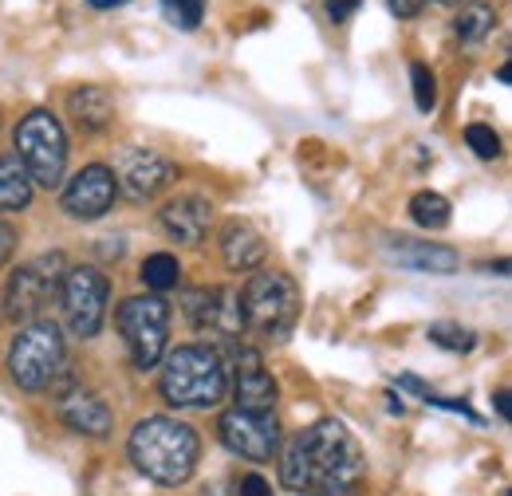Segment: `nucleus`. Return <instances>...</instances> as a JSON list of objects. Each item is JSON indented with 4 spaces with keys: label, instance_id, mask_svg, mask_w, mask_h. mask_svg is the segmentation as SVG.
I'll return each mask as SVG.
<instances>
[{
    "label": "nucleus",
    "instance_id": "1",
    "mask_svg": "<svg viewBox=\"0 0 512 496\" xmlns=\"http://www.w3.org/2000/svg\"><path fill=\"white\" fill-rule=\"evenodd\" d=\"M367 461L343 422L320 418L288 441L280 457V481L296 493L355 496L363 485Z\"/></svg>",
    "mask_w": 512,
    "mask_h": 496
},
{
    "label": "nucleus",
    "instance_id": "2",
    "mask_svg": "<svg viewBox=\"0 0 512 496\" xmlns=\"http://www.w3.org/2000/svg\"><path fill=\"white\" fill-rule=\"evenodd\" d=\"M197 430L178 418H146L130 434V461L154 485H186L197 469Z\"/></svg>",
    "mask_w": 512,
    "mask_h": 496
},
{
    "label": "nucleus",
    "instance_id": "3",
    "mask_svg": "<svg viewBox=\"0 0 512 496\" xmlns=\"http://www.w3.org/2000/svg\"><path fill=\"white\" fill-rule=\"evenodd\" d=\"M229 390V367L217 347L186 343L170 355H162V398L182 410L217 406Z\"/></svg>",
    "mask_w": 512,
    "mask_h": 496
},
{
    "label": "nucleus",
    "instance_id": "4",
    "mask_svg": "<svg viewBox=\"0 0 512 496\" xmlns=\"http://www.w3.org/2000/svg\"><path fill=\"white\" fill-rule=\"evenodd\" d=\"M241 319L260 339L284 343L300 319V288L292 284V276H284V272L253 276L241 292Z\"/></svg>",
    "mask_w": 512,
    "mask_h": 496
},
{
    "label": "nucleus",
    "instance_id": "5",
    "mask_svg": "<svg viewBox=\"0 0 512 496\" xmlns=\"http://www.w3.org/2000/svg\"><path fill=\"white\" fill-rule=\"evenodd\" d=\"M64 367V331L52 319H32L8 347V371L20 390H44Z\"/></svg>",
    "mask_w": 512,
    "mask_h": 496
},
{
    "label": "nucleus",
    "instance_id": "6",
    "mask_svg": "<svg viewBox=\"0 0 512 496\" xmlns=\"http://www.w3.org/2000/svg\"><path fill=\"white\" fill-rule=\"evenodd\" d=\"M16 158L24 162L32 186L56 189L67 174V134L52 111H32L16 126Z\"/></svg>",
    "mask_w": 512,
    "mask_h": 496
},
{
    "label": "nucleus",
    "instance_id": "7",
    "mask_svg": "<svg viewBox=\"0 0 512 496\" xmlns=\"http://www.w3.org/2000/svg\"><path fill=\"white\" fill-rule=\"evenodd\" d=\"M115 323L127 339L130 363L138 371H154L166 355L170 339V304L162 296H130L123 308L115 311Z\"/></svg>",
    "mask_w": 512,
    "mask_h": 496
},
{
    "label": "nucleus",
    "instance_id": "8",
    "mask_svg": "<svg viewBox=\"0 0 512 496\" xmlns=\"http://www.w3.org/2000/svg\"><path fill=\"white\" fill-rule=\"evenodd\" d=\"M64 252H44L28 264H20L8 280V292H4V304L12 319H36L40 311L48 308V300L60 292L64 284Z\"/></svg>",
    "mask_w": 512,
    "mask_h": 496
},
{
    "label": "nucleus",
    "instance_id": "9",
    "mask_svg": "<svg viewBox=\"0 0 512 496\" xmlns=\"http://www.w3.org/2000/svg\"><path fill=\"white\" fill-rule=\"evenodd\" d=\"M107 296L111 284L99 268H71L60 284V304H64L67 327L75 339H95L103 319H107Z\"/></svg>",
    "mask_w": 512,
    "mask_h": 496
},
{
    "label": "nucleus",
    "instance_id": "10",
    "mask_svg": "<svg viewBox=\"0 0 512 496\" xmlns=\"http://www.w3.org/2000/svg\"><path fill=\"white\" fill-rule=\"evenodd\" d=\"M182 311L197 331H209L217 339H237L245 331L241 292H233V288H190L182 296Z\"/></svg>",
    "mask_w": 512,
    "mask_h": 496
},
{
    "label": "nucleus",
    "instance_id": "11",
    "mask_svg": "<svg viewBox=\"0 0 512 496\" xmlns=\"http://www.w3.org/2000/svg\"><path fill=\"white\" fill-rule=\"evenodd\" d=\"M221 441L237 453V457H249V461H268L280 445V426H276V414H260V410H225L221 414Z\"/></svg>",
    "mask_w": 512,
    "mask_h": 496
},
{
    "label": "nucleus",
    "instance_id": "12",
    "mask_svg": "<svg viewBox=\"0 0 512 496\" xmlns=\"http://www.w3.org/2000/svg\"><path fill=\"white\" fill-rule=\"evenodd\" d=\"M119 197L115 186V170L111 166H83L71 182L64 186V213L75 221H99Z\"/></svg>",
    "mask_w": 512,
    "mask_h": 496
},
{
    "label": "nucleus",
    "instance_id": "13",
    "mask_svg": "<svg viewBox=\"0 0 512 496\" xmlns=\"http://www.w3.org/2000/svg\"><path fill=\"white\" fill-rule=\"evenodd\" d=\"M233 398H237V410L268 414L276 406V382H272V374L264 371L260 355L245 343L233 347Z\"/></svg>",
    "mask_w": 512,
    "mask_h": 496
},
{
    "label": "nucleus",
    "instance_id": "14",
    "mask_svg": "<svg viewBox=\"0 0 512 496\" xmlns=\"http://www.w3.org/2000/svg\"><path fill=\"white\" fill-rule=\"evenodd\" d=\"M170 182H174V166L158 150H134V154H127L123 166H119V178H115L119 193H127L134 201H146V197L162 193Z\"/></svg>",
    "mask_w": 512,
    "mask_h": 496
},
{
    "label": "nucleus",
    "instance_id": "15",
    "mask_svg": "<svg viewBox=\"0 0 512 496\" xmlns=\"http://www.w3.org/2000/svg\"><path fill=\"white\" fill-rule=\"evenodd\" d=\"M209 225H213V205L197 193H182L162 205V229L182 245H201Z\"/></svg>",
    "mask_w": 512,
    "mask_h": 496
},
{
    "label": "nucleus",
    "instance_id": "16",
    "mask_svg": "<svg viewBox=\"0 0 512 496\" xmlns=\"http://www.w3.org/2000/svg\"><path fill=\"white\" fill-rule=\"evenodd\" d=\"M60 418H64L67 430L87 434V437H107L111 430H115V414H111V406H107L95 390H83V386L67 390L64 398H60Z\"/></svg>",
    "mask_w": 512,
    "mask_h": 496
},
{
    "label": "nucleus",
    "instance_id": "17",
    "mask_svg": "<svg viewBox=\"0 0 512 496\" xmlns=\"http://www.w3.org/2000/svg\"><path fill=\"white\" fill-rule=\"evenodd\" d=\"M386 256L398 264V268H410V272H430V276H449L457 272L461 256L449 245H426V241H410V237H398L386 245Z\"/></svg>",
    "mask_w": 512,
    "mask_h": 496
},
{
    "label": "nucleus",
    "instance_id": "18",
    "mask_svg": "<svg viewBox=\"0 0 512 496\" xmlns=\"http://www.w3.org/2000/svg\"><path fill=\"white\" fill-rule=\"evenodd\" d=\"M264 237L256 233L249 221H229L225 225V233H221V256H225V264L233 268V272H253L256 264L264 260Z\"/></svg>",
    "mask_w": 512,
    "mask_h": 496
},
{
    "label": "nucleus",
    "instance_id": "19",
    "mask_svg": "<svg viewBox=\"0 0 512 496\" xmlns=\"http://www.w3.org/2000/svg\"><path fill=\"white\" fill-rule=\"evenodd\" d=\"M67 107H71V119L83 126V130H103L115 119V99L103 91V87H75L67 95Z\"/></svg>",
    "mask_w": 512,
    "mask_h": 496
},
{
    "label": "nucleus",
    "instance_id": "20",
    "mask_svg": "<svg viewBox=\"0 0 512 496\" xmlns=\"http://www.w3.org/2000/svg\"><path fill=\"white\" fill-rule=\"evenodd\" d=\"M32 178L24 170V162L16 154H0V209L4 213H16V209H28L32 205Z\"/></svg>",
    "mask_w": 512,
    "mask_h": 496
},
{
    "label": "nucleus",
    "instance_id": "21",
    "mask_svg": "<svg viewBox=\"0 0 512 496\" xmlns=\"http://www.w3.org/2000/svg\"><path fill=\"white\" fill-rule=\"evenodd\" d=\"M493 24H497V12L485 0H465L461 12L453 16V32H457L461 44H481L493 32Z\"/></svg>",
    "mask_w": 512,
    "mask_h": 496
},
{
    "label": "nucleus",
    "instance_id": "22",
    "mask_svg": "<svg viewBox=\"0 0 512 496\" xmlns=\"http://www.w3.org/2000/svg\"><path fill=\"white\" fill-rule=\"evenodd\" d=\"M449 213H453L449 201L442 193H434V189H422V193L410 197V217H414V225H422V229H430V233L446 229Z\"/></svg>",
    "mask_w": 512,
    "mask_h": 496
},
{
    "label": "nucleus",
    "instance_id": "23",
    "mask_svg": "<svg viewBox=\"0 0 512 496\" xmlns=\"http://www.w3.org/2000/svg\"><path fill=\"white\" fill-rule=\"evenodd\" d=\"M178 280H182V264H178V256H170V252H154V256L142 260V284H146L154 296L178 288Z\"/></svg>",
    "mask_w": 512,
    "mask_h": 496
},
{
    "label": "nucleus",
    "instance_id": "24",
    "mask_svg": "<svg viewBox=\"0 0 512 496\" xmlns=\"http://www.w3.org/2000/svg\"><path fill=\"white\" fill-rule=\"evenodd\" d=\"M426 335H430V343H438L446 351H473L477 347V335L469 327H461V323H434Z\"/></svg>",
    "mask_w": 512,
    "mask_h": 496
},
{
    "label": "nucleus",
    "instance_id": "25",
    "mask_svg": "<svg viewBox=\"0 0 512 496\" xmlns=\"http://www.w3.org/2000/svg\"><path fill=\"white\" fill-rule=\"evenodd\" d=\"M410 79H414V103L422 115H430L438 107V79L426 63H410Z\"/></svg>",
    "mask_w": 512,
    "mask_h": 496
},
{
    "label": "nucleus",
    "instance_id": "26",
    "mask_svg": "<svg viewBox=\"0 0 512 496\" xmlns=\"http://www.w3.org/2000/svg\"><path fill=\"white\" fill-rule=\"evenodd\" d=\"M162 16H166L174 28L193 32V28L201 24V16H205V0H162Z\"/></svg>",
    "mask_w": 512,
    "mask_h": 496
},
{
    "label": "nucleus",
    "instance_id": "27",
    "mask_svg": "<svg viewBox=\"0 0 512 496\" xmlns=\"http://www.w3.org/2000/svg\"><path fill=\"white\" fill-rule=\"evenodd\" d=\"M465 142H469V150H473L477 158H497V154H501V138H497V130L485 123L465 126Z\"/></svg>",
    "mask_w": 512,
    "mask_h": 496
},
{
    "label": "nucleus",
    "instance_id": "28",
    "mask_svg": "<svg viewBox=\"0 0 512 496\" xmlns=\"http://www.w3.org/2000/svg\"><path fill=\"white\" fill-rule=\"evenodd\" d=\"M359 4H363V0H327V16H331V24H347L351 12H355Z\"/></svg>",
    "mask_w": 512,
    "mask_h": 496
},
{
    "label": "nucleus",
    "instance_id": "29",
    "mask_svg": "<svg viewBox=\"0 0 512 496\" xmlns=\"http://www.w3.org/2000/svg\"><path fill=\"white\" fill-rule=\"evenodd\" d=\"M12 252H16V229L8 221H0V268L12 260Z\"/></svg>",
    "mask_w": 512,
    "mask_h": 496
},
{
    "label": "nucleus",
    "instance_id": "30",
    "mask_svg": "<svg viewBox=\"0 0 512 496\" xmlns=\"http://www.w3.org/2000/svg\"><path fill=\"white\" fill-rule=\"evenodd\" d=\"M386 4H390V12L402 16V20H410V16H418V12L426 8V0H386Z\"/></svg>",
    "mask_w": 512,
    "mask_h": 496
},
{
    "label": "nucleus",
    "instance_id": "31",
    "mask_svg": "<svg viewBox=\"0 0 512 496\" xmlns=\"http://www.w3.org/2000/svg\"><path fill=\"white\" fill-rule=\"evenodd\" d=\"M241 496H272V489H268V481H264V477L249 473V477L241 481Z\"/></svg>",
    "mask_w": 512,
    "mask_h": 496
},
{
    "label": "nucleus",
    "instance_id": "32",
    "mask_svg": "<svg viewBox=\"0 0 512 496\" xmlns=\"http://www.w3.org/2000/svg\"><path fill=\"white\" fill-rule=\"evenodd\" d=\"M91 8H99V12H107V8H119V4H127V0H87Z\"/></svg>",
    "mask_w": 512,
    "mask_h": 496
},
{
    "label": "nucleus",
    "instance_id": "33",
    "mask_svg": "<svg viewBox=\"0 0 512 496\" xmlns=\"http://www.w3.org/2000/svg\"><path fill=\"white\" fill-rule=\"evenodd\" d=\"M497 410H501V418H509V394L505 390L497 394Z\"/></svg>",
    "mask_w": 512,
    "mask_h": 496
},
{
    "label": "nucleus",
    "instance_id": "34",
    "mask_svg": "<svg viewBox=\"0 0 512 496\" xmlns=\"http://www.w3.org/2000/svg\"><path fill=\"white\" fill-rule=\"evenodd\" d=\"M438 4H457V0H438Z\"/></svg>",
    "mask_w": 512,
    "mask_h": 496
}]
</instances>
